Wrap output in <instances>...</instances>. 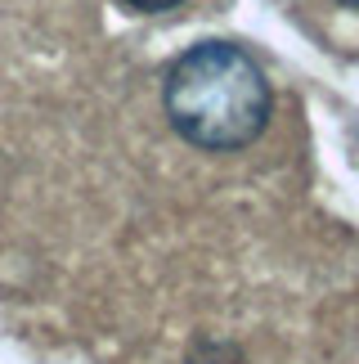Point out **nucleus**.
I'll return each mask as SVG.
<instances>
[{
	"label": "nucleus",
	"mask_w": 359,
	"mask_h": 364,
	"mask_svg": "<svg viewBox=\"0 0 359 364\" xmlns=\"http://www.w3.org/2000/svg\"><path fill=\"white\" fill-rule=\"evenodd\" d=\"M162 104L189 144L216 153L252 144L270 122L265 73L225 41L189 46L180 54L162 81Z\"/></svg>",
	"instance_id": "obj_1"
},
{
	"label": "nucleus",
	"mask_w": 359,
	"mask_h": 364,
	"mask_svg": "<svg viewBox=\"0 0 359 364\" xmlns=\"http://www.w3.org/2000/svg\"><path fill=\"white\" fill-rule=\"evenodd\" d=\"M131 9H144V14H162V9H175L180 0H126Z\"/></svg>",
	"instance_id": "obj_2"
},
{
	"label": "nucleus",
	"mask_w": 359,
	"mask_h": 364,
	"mask_svg": "<svg viewBox=\"0 0 359 364\" xmlns=\"http://www.w3.org/2000/svg\"><path fill=\"white\" fill-rule=\"evenodd\" d=\"M314 5H328V9H337V14H359V0H314Z\"/></svg>",
	"instance_id": "obj_3"
}]
</instances>
